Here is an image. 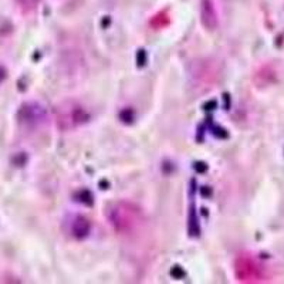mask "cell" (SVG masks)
Here are the masks:
<instances>
[{"instance_id":"obj_1","label":"cell","mask_w":284,"mask_h":284,"mask_svg":"<svg viewBox=\"0 0 284 284\" xmlns=\"http://www.w3.org/2000/svg\"><path fill=\"white\" fill-rule=\"evenodd\" d=\"M107 219L113 225L115 230L121 233H126L135 229L138 223L141 222V209L137 205L126 202V200H119L114 202L107 208Z\"/></svg>"},{"instance_id":"obj_2","label":"cell","mask_w":284,"mask_h":284,"mask_svg":"<svg viewBox=\"0 0 284 284\" xmlns=\"http://www.w3.org/2000/svg\"><path fill=\"white\" fill-rule=\"evenodd\" d=\"M88 121V114L77 103H64L56 110V122L60 129H74Z\"/></svg>"},{"instance_id":"obj_3","label":"cell","mask_w":284,"mask_h":284,"mask_svg":"<svg viewBox=\"0 0 284 284\" xmlns=\"http://www.w3.org/2000/svg\"><path fill=\"white\" fill-rule=\"evenodd\" d=\"M44 118H46V114H44L43 107L37 106V104H34V103L24 104V106L21 107L20 113H19L20 122H23V124H26V125L29 126L40 124Z\"/></svg>"},{"instance_id":"obj_4","label":"cell","mask_w":284,"mask_h":284,"mask_svg":"<svg viewBox=\"0 0 284 284\" xmlns=\"http://www.w3.org/2000/svg\"><path fill=\"white\" fill-rule=\"evenodd\" d=\"M236 274L242 282H256L259 280V267L250 259L240 257L236 262Z\"/></svg>"},{"instance_id":"obj_5","label":"cell","mask_w":284,"mask_h":284,"mask_svg":"<svg viewBox=\"0 0 284 284\" xmlns=\"http://www.w3.org/2000/svg\"><path fill=\"white\" fill-rule=\"evenodd\" d=\"M200 20L202 24L208 29V30H213L218 24V19H216V11L213 7L212 0H202V6H200Z\"/></svg>"},{"instance_id":"obj_6","label":"cell","mask_w":284,"mask_h":284,"mask_svg":"<svg viewBox=\"0 0 284 284\" xmlns=\"http://www.w3.org/2000/svg\"><path fill=\"white\" fill-rule=\"evenodd\" d=\"M71 231H73L74 237L77 239H84L88 236L90 233V223L88 221L83 218V216H77L73 222V226H71Z\"/></svg>"},{"instance_id":"obj_7","label":"cell","mask_w":284,"mask_h":284,"mask_svg":"<svg viewBox=\"0 0 284 284\" xmlns=\"http://www.w3.org/2000/svg\"><path fill=\"white\" fill-rule=\"evenodd\" d=\"M4 78H6V71H4V70H3V68L0 67V83H1V81H3Z\"/></svg>"}]
</instances>
